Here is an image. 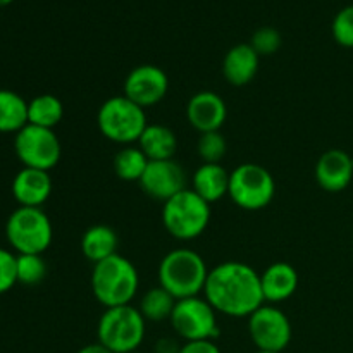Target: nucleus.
<instances>
[{"mask_svg":"<svg viewBox=\"0 0 353 353\" xmlns=\"http://www.w3.org/2000/svg\"><path fill=\"white\" fill-rule=\"evenodd\" d=\"M281 43H283L281 33H279L276 28H271V26L259 28V30L252 34V40H250V45L254 47V50L257 52L261 57L276 54V52L281 48Z\"/></svg>","mask_w":353,"mask_h":353,"instance_id":"obj_29","label":"nucleus"},{"mask_svg":"<svg viewBox=\"0 0 353 353\" xmlns=\"http://www.w3.org/2000/svg\"><path fill=\"white\" fill-rule=\"evenodd\" d=\"M261 65V55L250 43H238L226 52L223 61V74L230 85L245 86L255 79Z\"/></svg>","mask_w":353,"mask_h":353,"instance_id":"obj_18","label":"nucleus"},{"mask_svg":"<svg viewBox=\"0 0 353 353\" xmlns=\"http://www.w3.org/2000/svg\"><path fill=\"white\" fill-rule=\"evenodd\" d=\"M179 350H181V345H178V341L172 338H162L155 345V353H179Z\"/></svg>","mask_w":353,"mask_h":353,"instance_id":"obj_32","label":"nucleus"},{"mask_svg":"<svg viewBox=\"0 0 353 353\" xmlns=\"http://www.w3.org/2000/svg\"><path fill=\"white\" fill-rule=\"evenodd\" d=\"M169 92V78L165 71L154 64H141L131 69L124 79L123 95L143 109L157 105Z\"/></svg>","mask_w":353,"mask_h":353,"instance_id":"obj_12","label":"nucleus"},{"mask_svg":"<svg viewBox=\"0 0 353 353\" xmlns=\"http://www.w3.org/2000/svg\"><path fill=\"white\" fill-rule=\"evenodd\" d=\"M14 150L24 168L48 171L59 164L62 155L61 141L54 130L26 124L14 138Z\"/></svg>","mask_w":353,"mask_h":353,"instance_id":"obj_10","label":"nucleus"},{"mask_svg":"<svg viewBox=\"0 0 353 353\" xmlns=\"http://www.w3.org/2000/svg\"><path fill=\"white\" fill-rule=\"evenodd\" d=\"M228 117V107L223 97L216 92L203 90L195 93L186 103V119L193 130L202 133L221 131Z\"/></svg>","mask_w":353,"mask_h":353,"instance_id":"obj_14","label":"nucleus"},{"mask_svg":"<svg viewBox=\"0 0 353 353\" xmlns=\"http://www.w3.org/2000/svg\"><path fill=\"white\" fill-rule=\"evenodd\" d=\"M209 271L199 252L176 248L165 254L159 264V286L168 290L176 300L199 296L205 288Z\"/></svg>","mask_w":353,"mask_h":353,"instance_id":"obj_2","label":"nucleus"},{"mask_svg":"<svg viewBox=\"0 0 353 353\" xmlns=\"http://www.w3.org/2000/svg\"><path fill=\"white\" fill-rule=\"evenodd\" d=\"M14 0H0V7H6V6H9V3H12Z\"/></svg>","mask_w":353,"mask_h":353,"instance_id":"obj_34","label":"nucleus"},{"mask_svg":"<svg viewBox=\"0 0 353 353\" xmlns=\"http://www.w3.org/2000/svg\"><path fill=\"white\" fill-rule=\"evenodd\" d=\"M137 145L148 161H171L178 150V137L164 124H148Z\"/></svg>","mask_w":353,"mask_h":353,"instance_id":"obj_20","label":"nucleus"},{"mask_svg":"<svg viewBox=\"0 0 353 353\" xmlns=\"http://www.w3.org/2000/svg\"><path fill=\"white\" fill-rule=\"evenodd\" d=\"M26 124V100L12 90H0V133H19Z\"/></svg>","mask_w":353,"mask_h":353,"instance_id":"obj_22","label":"nucleus"},{"mask_svg":"<svg viewBox=\"0 0 353 353\" xmlns=\"http://www.w3.org/2000/svg\"><path fill=\"white\" fill-rule=\"evenodd\" d=\"M299 272L288 262H274L261 274V288L265 303H279L292 299L299 288Z\"/></svg>","mask_w":353,"mask_h":353,"instance_id":"obj_17","label":"nucleus"},{"mask_svg":"<svg viewBox=\"0 0 353 353\" xmlns=\"http://www.w3.org/2000/svg\"><path fill=\"white\" fill-rule=\"evenodd\" d=\"M76 353H112V352H110L107 347H103L102 343H99V341H97V343L85 345V347L79 348Z\"/></svg>","mask_w":353,"mask_h":353,"instance_id":"obj_33","label":"nucleus"},{"mask_svg":"<svg viewBox=\"0 0 353 353\" xmlns=\"http://www.w3.org/2000/svg\"><path fill=\"white\" fill-rule=\"evenodd\" d=\"M16 257L12 252L0 248V295L7 293L14 285H17Z\"/></svg>","mask_w":353,"mask_h":353,"instance_id":"obj_30","label":"nucleus"},{"mask_svg":"<svg viewBox=\"0 0 353 353\" xmlns=\"http://www.w3.org/2000/svg\"><path fill=\"white\" fill-rule=\"evenodd\" d=\"M331 33L341 47L353 48V3L338 10L331 23Z\"/></svg>","mask_w":353,"mask_h":353,"instance_id":"obj_28","label":"nucleus"},{"mask_svg":"<svg viewBox=\"0 0 353 353\" xmlns=\"http://www.w3.org/2000/svg\"><path fill=\"white\" fill-rule=\"evenodd\" d=\"M190 188L207 203L219 202L230 192V172L221 164H203L195 169Z\"/></svg>","mask_w":353,"mask_h":353,"instance_id":"obj_19","label":"nucleus"},{"mask_svg":"<svg viewBox=\"0 0 353 353\" xmlns=\"http://www.w3.org/2000/svg\"><path fill=\"white\" fill-rule=\"evenodd\" d=\"M52 183L48 171L23 168L12 179V196L19 207H41L52 195Z\"/></svg>","mask_w":353,"mask_h":353,"instance_id":"obj_16","label":"nucleus"},{"mask_svg":"<svg viewBox=\"0 0 353 353\" xmlns=\"http://www.w3.org/2000/svg\"><path fill=\"white\" fill-rule=\"evenodd\" d=\"M196 152L203 164H221L228 152V141L221 131L202 133L196 141Z\"/></svg>","mask_w":353,"mask_h":353,"instance_id":"obj_27","label":"nucleus"},{"mask_svg":"<svg viewBox=\"0 0 353 353\" xmlns=\"http://www.w3.org/2000/svg\"><path fill=\"white\" fill-rule=\"evenodd\" d=\"M90 283L93 296L109 309L133 303L140 286V274L130 259L116 254L93 265Z\"/></svg>","mask_w":353,"mask_h":353,"instance_id":"obj_3","label":"nucleus"},{"mask_svg":"<svg viewBox=\"0 0 353 353\" xmlns=\"http://www.w3.org/2000/svg\"><path fill=\"white\" fill-rule=\"evenodd\" d=\"M79 247H81V254L85 255L86 261L95 265L117 254L119 238L110 226L95 224L83 233Z\"/></svg>","mask_w":353,"mask_h":353,"instance_id":"obj_21","label":"nucleus"},{"mask_svg":"<svg viewBox=\"0 0 353 353\" xmlns=\"http://www.w3.org/2000/svg\"><path fill=\"white\" fill-rule=\"evenodd\" d=\"M316 181L324 192L340 193L353 179V157L340 148L326 150L316 164Z\"/></svg>","mask_w":353,"mask_h":353,"instance_id":"obj_15","label":"nucleus"},{"mask_svg":"<svg viewBox=\"0 0 353 353\" xmlns=\"http://www.w3.org/2000/svg\"><path fill=\"white\" fill-rule=\"evenodd\" d=\"M147 321L138 307L130 305L109 307L103 310L97 324L99 343L112 353L137 352L145 338Z\"/></svg>","mask_w":353,"mask_h":353,"instance_id":"obj_6","label":"nucleus"},{"mask_svg":"<svg viewBox=\"0 0 353 353\" xmlns=\"http://www.w3.org/2000/svg\"><path fill=\"white\" fill-rule=\"evenodd\" d=\"M169 323L185 341H214L219 336L217 310L207 302L205 296L178 300Z\"/></svg>","mask_w":353,"mask_h":353,"instance_id":"obj_9","label":"nucleus"},{"mask_svg":"<svg viewBox=\"0 0 353 353\" xmlns=\"http://www.w3.org/2000/svg\"><path fill=\"white\" fill-rule=\"evenodd\" d=\"M276 195V183L271 172L261 164L245 162L230 172L228 196L243 210L265 209Z\"/></svg>","mask_w":353,"mask_h":353,"instance_id":"obj_8","label":"nucleus"},{"mask_svg":"<svg viewBox=\"0 0 353 353\" xmlns=\"http://www.w3.org/2000/svg\"><path fill=\"white\" fill-rule=\"evenodd\" d=\"M179 353H223L214 341H186Z\"/></svg>","mask_w":353,"mask_h":353,"instance_id":"obj_31","label":"nucleus"},{"mask_svg":"<svg viewBox=\"0 0 353 353\" xmlns=\"http://www.w3.org/2000/svg\"><path fill=\"white\" fill-rule=\"evenodd\" d=\"M248 333L257 350L278 353L285 352L293 336L288 316L272 303H264L248 316Z\"/></svg>","mask_w":353,"mask_h":353,"instance_id":"obj_11","label":"nucleus"},{"mask_svg":"<svg viewBox=\"0 0 353 353\" xmlns=\"http://www.w3.org/2000/svg\"><path fill=\"white\" fill-rule=\"evenodd\" d=\"M210 203L186 188L162 203V224L172 238L190 241L202 236L210 223Z\"/></svg>","mask_w":353,"mask_h":353,"instance_id":"obj_4","label":"nucleus"},{"mask_svg":"<svg viewBox=\"0 0 353 353\" xmlns=\"http://www.w3.org/2000/svg\"><path fill=\"white\" fill-rule=\"evenodd\" d=\"M255 353H278V352H262V350H257Z\"/></svg>","mask_w":353,"mask_h":353,"instance_id":"obj_35","label":"nucleus"},{"mask_svg":"<svg viewBox=\"0 0 353 353\" xmlns=\"http://www.w3.org/2000/svg\"><path fill=\"white\" fill-rule=\"evenodd\" d=\"M6 236L17 254L41 255L54 240V228L41 207H17L6 223Z\"/></svg>","mask_w":353,"mask_h":353,"instance_id":"obj_7","label":"nucleus"},{"mask_svg":"<svg viewBox=\"0 0 353 353\" xmlns=\"http://www.w3.org/2000/svg\"><path fill=\"white\" fill-rule=\"evenodd\" d=\"M47 262L37 254H17L16 274L17 283L24 286L40 285L47 278Z\"/></svg>","mask_w":353,"mask_h":353,"instance_id":"obj_26","label":"nucleus"},{"mask_svg":"<svg viewBox=\"0 0 353 353\" xmlns=\"http://www.w3.org/2000/svg\"><path fill=\"white\" fill-rule=\"evenodd\" d=\"M148 159L138 145H126L114 155L112 168L117 178L126 183H140L145 169L148 165Z\"/></svg>","mask_w":353,"mask_h":353,"instance_id":"obj_24","label":"nucleus"},{"mask_svg":"<svg viewBox=\"0 0 353 353\" xmlns=\"http://www.w3.org/2000/svg\"><path fill=\"white\" fill-rule=\"evenodd\" d=\"M203 296L217 314L230 317H248L265 303L261 274L238 261L223 262L210 269Z\"/></svg>","mask_w":353,"mask_h":353,"instance_id":"obj_1","label":"nucleus"},{"mask_svg":"<svg viewBox=\"0 0 353 353\" xmlns=\"http://www.w3.org/2000/svg\"><path fill=\"white\" fill-rule=\"evenodd\" d=\"M131 353H140V352H131Z\"/></svg>","mask_w":353,"mask_h":353,"instance_id":"obj_36","label":"nucleus"},{"mask_svg":"<svg viewBox=\"0 0 353 353\" xmlns=\"http://www.w3.org/2000/svg\"><path fill=\"white\" fill-rule=\"evenodd\" d=\"M99 131L109 141L119 145H134L148 126L143 107L124 95L107 99L97 112Z\"/></svg>","mask_w":353,"mask_h":353,"instance_id":"obj_5","label":"nucleus"},{"mask_svg":"<svg viewBox=\"0 0 353 353\" xmlns=\"http://www.w3.org/2000/svg\"><path fill=\"white\" fill-rule=\"evenodd\" d=\"M138 185L143 190L145 195L164 203L188 188V176L183 165L174 159L150 161Z\"/></svg>","mask_w":353,"mask_h":353,"instance_id":"obj_13","label":"nucleus"},{"mask_svg":"<svg viewBox=\"0 0 353 353\" xmlns=\"http://www.w3.org/2000/svg\"><path fill=\"white\" fill-rule=\"evenodd\" d=\"M64 117V105L61 99L52 93H41L28 102V124L54 130Z\"/></svg>","mask_w":353,"mask_h":353,"instance_id":"obj_23","label":"nucleus"},{"mask_svg":"<svg viewBox=\"0 0 353 353\" xmlns=\"http://www.w3.org/2000/svg\"><path fill=\"white\" fill-rule=\"evenodd\" d=\"M176 302L178 300L168 290H164L162 286H155V288H150L148 292H145V295L140 299L138 310L145 317V321L162 323V321L171 319Z\"/></svg>","mask_w":353,"mask_h":353,"instance_id":"obj_25","label":"nucleus"}]
</instances>
